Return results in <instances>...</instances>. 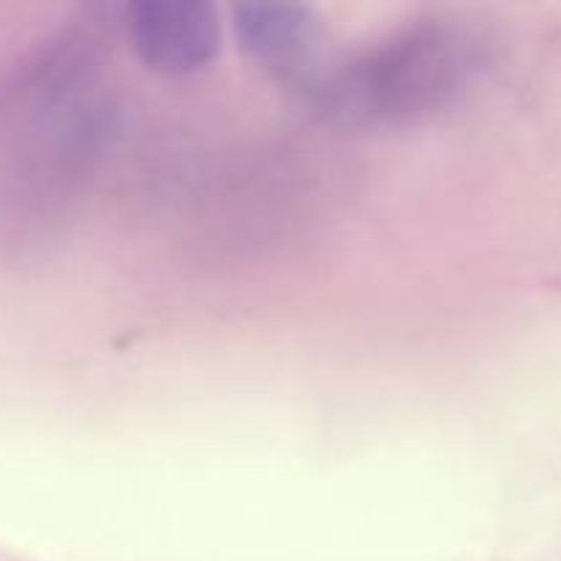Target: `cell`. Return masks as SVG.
<instances>
[{
  "label": "cell",
  "instance_id": "cell-1",
  "mask_svg": "<svg viewBox=\"0 0 561 561\" xmlns=\"http://www.w3.org/2000/svg\"><path fill=\"white\" fill-rule=\"evenodd\" d=\"M482 69V44L453 22H425L345 64L327 107L354 124H400L447 107Z\"/></svg>",
  "mask_w": 561,
  "mask_h": 561
},
{
  "label": "cell",
  "instance_id": "cell-2",
  "mask_svg": "<svg viewBox=\"0 0 561 561\" xmlns=\"http://www.w3.org/2000/svg\"><path fill=\"white\" fill-rule=\"evenodd\" d=\"M126 27L142 64L168 75L203 69L219 53V14L201 0H140Z\"/></svg>",
  "mask_w": 561,
  "mask_h": 561
},
{
  "label": "cell",
  "instance_id": "cell-3",
  "mask_svg": "<svg viewBox=\"0 0 561 561\" xmlns=\"http://www.w3.org/2000/svg\"><path fill=\"white\" fill-rule=\"evenodd\" d=\"M236 31L257 60L283 69H294L316 47V20L301 5H239Z\"/></svg>",
  "mask_w": 561,
  "mask_h": 561
}]
</instances>
